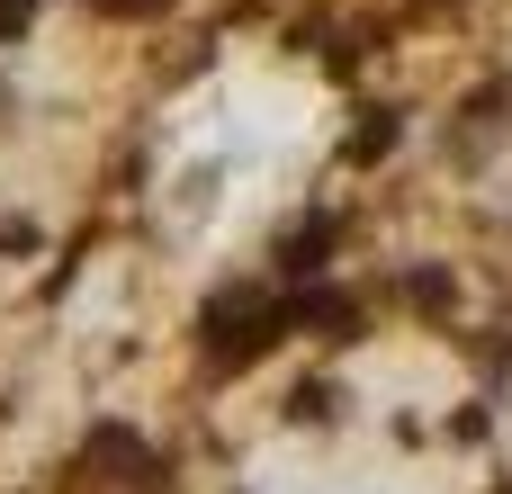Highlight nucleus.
Returning <instances> with one entry per match:
<instances>
[{
  "mask_svg": "<svg viewBox=\"0 0 512 494\" xmlns=\"http://www.w3.org/2000/svg\"><path fill=\"white\" fill-rule=\"evenodd\" d=\"M279 333H288V315H279L270 288H225V297H207V315H198V342H207L216 369H252Z\"/></svg>",
  "mask_w": 512,
  "mask_h": 494,
  "instance_id": "nucleus-1",
  "label": "nucleus"
},
{
  "mask_svg": "<svg viewBox=\"0 0 512 494\" xmlns=\"http://www.w3.org/2000/svg\"><path fill=\"white\" fill-rule=\"evenodd\" d=\"M81 477H99V486H162V459H153L126 423H99V432L81 441Z\"/></svg>",
  "mask_w": 512,
  "mask_h": 494,
  "instance_id": "nucleus-2",
  "label": "nucleus"
},
{
  "mask_svg": "<svg viewBox=\"0 0 512 494\" xmlns=\"http://www.w3.org/2000/svg\"><path fill=\"white\" fill-rule=\"evenodd\" d=\"M279 315L306 324V333H324V342H351V333H360V297H351V288H324V279H297V297H288Z\"/></svg>",
  "mask_w": 512,
  "mask_h": 494,
  "instance_id": "nucleus-3",
  "label": "nucleus"
},
{
  "mask_svg": "<svg viewBox=\"0 0 512 494\" xmlns=\"http://www.w3.org/2000/svg\"><path fill=\"white\" fill-rule=\"evenodd\" d=\"M504 108H512V81H486V90L468 99V126L450 135V153H459V162H486L495 135H504Z\"/></svg>",
  "mask_w": 512,
  "mask_h": 494,
  "instance_id": "nucleus-4",
  "label": "nucleus"
},
{
  "mask_svg": "<svg viewBox=\"0 0 512 494\" xmlns=\"http://www.w3.org/2000/svg\"><path fill=\"white\" fill-rule=\"evenodd\" d=\"M333 234H342L333 216H306V225H288V234H279V252H270V261H279L288 279H324V252H333Z\"/></svg>",
  "mask_w": 512,
  "mask_h": 494,
  "instance_id": "nucleus-5",
  "label": "nucleus"
},
{
  "mask_svg": "<svg viewBox=\"0 0 512 494\" xmlns=\"http://www.w3.org/2000/svg\"><path fill=\"white\" fill-rule=\"evenodd\" d=\"M387 144H396V108H369V117H360V135H351V162H378Z\"/></svg>",
  "mask_w": 512,
  "mask_h": 494,
  "instance_id": "nucleus-6",
  "label": "nucleus"
},
{
  "mask_svg": "<svg viewBox=\"0 0 512 494\" xmlns=\"http://www.w3.org/2000/svg\"><path fill=\"white\" fill-rule=\"evenodd\" d=\"M405 297H414V315H450V297H459V288H450L441 270H414V279H405Z\"/></svg>",
  "mask_w": 512,
  "mask_h": 494,
  "instance_id": "nucleus-7",
  "label": "nucleus"
},
{
  "mask_svg": "<svg viewBox=\"0 0 512 494\" xmlns=\"http://www.w3.org/2000/svg\"><path fill=\"white\" fill-rule=\"evenodd\" d=\"M288 405H297V414H306V423H333V387H297V396H288Z\"/></svg>",
  "mask_w": 512,
  "mask_h": 494,
  "instance_id": "nucleus-8",
  "label": "nucleus"
},
{
  "mask_svg": "<svg viewBox=\"0 0 512 494\" xmlns=\"http://www.w3.org/2000/svg\"><path fill=\"white\" fill-rule=\"evenodd\" d=\"M27 18H36V0H0V45H18V36H27Z\"/></svg>",
  "mask_w": 512,
  "mask_h": 494,
  "instance_id": "nucleus-9",
  "label": "nucleus"
},
{
  "mask_svg": "<svg viewBox=\"0 0 512 494\" xmlns=\"http://www.w3.org/2000/svg\"><path fill=\"white\" fill-rule=\"evenodd\" d=\"M81 9H99V18H153V9H171V0H81Z\"/></svg>",
  "mask_w": 512,
  "mask_h": 494,
  "instance_id": "nucleus-10",
  "label": "nucleus"
}]
</instances>
